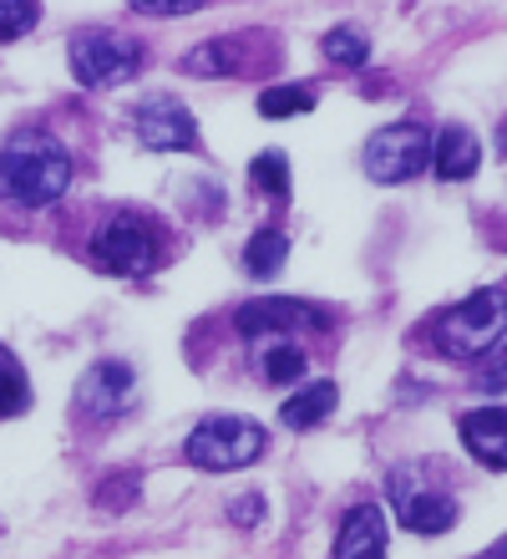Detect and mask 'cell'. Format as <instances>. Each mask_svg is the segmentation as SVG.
Masks as SVG:
<instances>
[{
    "label": "cell",
    "instance_id": "cell-1",
    "mask_svg": "<svg viewBox=\"0 0 507 559\" xmlns=\"http://www.w3.org/2000/svg\"><path fill=\"white\" fill-rule=\"evenodd\" d=\"M72 183V158L57 138L46 133H21L0 147V193L26 209L57 204Z\"/></svg>",
    "mask_w": 507,
    "mask_h": 559
},
{
    "label": "cell",
    "instance_id": "cell-2",
    "mask_svg": "<svg viewBox=\"0 0 507 559\" xmlns=\"http://www.w3.org/2000/svg\"><path fill=\"white\" fill-rule=\"evenodd\" d=\"M507 336V290L487 285V290H472L462 306H451L436 316L432 341L442 346V356H487L493 346H503Z\"/></svg>",
    "mask_w": 507,
    "mask_h": 559
},
{
    "label": "cell",
    "instance_id": "cell-3",
    "mask_svg": "<svg viewBox=\"0 0 507 559\" xmlns=\"http://www.w3.org/2000/svg\"><path fill=\"white\" fill-rule=\"evenodd\" d=\"M189 463L193 468H208V473H229V468H244L254 457L264 453V427L254 417H208V423L193 427L189 438Z\"/></svg>",
    "mask_w": 507,
    "mask_h": 559
},
{
    "label": "cell",
    "instance_id": "cell-4",
    "mask_svg": "<svg viewBox=\"0 0 507 559\" xmlns=\"http://www.w3.org/2000/svg\"><path fill=\"white\" fill-rule=\"evenodd\" d=\"M67 57H72V76L82 87H117L143 67V41L117 36V31H76Z\"/></svg>",
    "mask_w": 507,
    "mask_h": 559
},
{
    "label": "cell",
    "instance_id": "cell-5",
    "mask_svg": "<svg viewBox=\"0 0 507 559\" xmlns=\"http://www.w3.org/2000/svg\"><path fill=\"white\" fill-rule=\"evenodd\" d=\"M158 229L143 214H117L92 239V260L112 275H153L158 270Z\"/></svg>",
    "mask_w": 507,
    "mask_h": 559
},
{
    "label": "cell",
    "instance_id": "cell-6",
    "mask_svg": "<svg viewBox=\"0 0 507 559\" xmlns=\"http://www.w3.org/2000/svg\"><path fill=\"white\" fill-rule=\"evenodd\" d=\"M432 163V133L421 122H391L365 143V174L376 183H406Z\"/></svg>",
    "mask_w": 507,
    "mask_h": 559
},
{
    "label": "cell",
    "instance_id": "cell-7",
    "mask_svg": "<svg viewBox=\"0 0 507 559\" xmlns=\"http://www.w3.org/2000/svg\"><path fill=\"white\" fill-rule=\"evenodd\" d=\"M391 509L401 514L406 530L417 534H447L457 524V499L447 488H436L421 468L391 473Z\"/></svg>",
    "mask_w": 507,
    "mask_h": 559
},
{
    "label": "cell",
    "instance_id": "cell-8",
    "mask_svg": "<svg viewBox=\"0 0 507 559\" xmlns=\"http://www.w3.org/2000/svg\"><path fill=\"white\" fill-rule=\"evenodd\" d=\"M132 128H137L143 147H153V153H198V122H193V112L183 103H173V97H147V103H137Z\"/></svg>",
    "mask_w": 507,
    "mask_h": 559
},
{
    "label": "cell",
    "instance_id": "cell-9",
    "mask_svg": "<svg viewBox=\"0 0 507 559\" xmlns=\"http://www.w3.org/2000/svg\"><path fill=\"white\" fill-rule=\"evenodd\" d=\"M310 325H330V316H325L319 306L290 300V295L239 306V331H244L249 341H275V336H285V331H310Z\"/></svg>",
    "mask_w": 507,
    "mask_h": 559
},
{
    "label": "cell",
    "instance_id": "cell-10",
    "mask_svg": "<svg viewBox=\"0 0 507 559\" xmlns=\"http://www.w3.org/2000/svg\"><path fill=\"white\" fill-rule=\"evenodd\" d=\"M137 397V377H132L128 361H97V367L76 382V407L92 417H112L122 407H132Z\"/></svg>",
    "mask_w": 507,
    "mask_h": 559
},
{
    "label": "cell",
    "instance_id": "cell-11",
    "mask_svg": "<svg viewBox=\"0 0 507 559\" xmlns=\"http://www.w3.org/2000/svg\"><path fill=\"white\" fill-rule=\"evenodd\" d=\"M386 514H381L376 503H361V509H350L346 530L335 539V559H386Z\"/></svg>",
    "mask_w": 507,
    "mask_h": 559
},
{
    "label": "cell",
    "instance_id": "cell-12",
    "mask_svg": "<svg viewBox=\"0 0 507 559\" xmlns=\"http://www.w3.org/2000/svg\"><path fill=\"white\" fill-rule=\"evenodd\" d=\"M462 442L487 468H507V407H478V413H467Z\"/></svg>",
    "mask_w": 507,
    "mask_h": 559
},
{
    "label": "cell",
    "instance_id": "cell-13",
    "mask_svg": "<svg viewBox=\"0 0 507 559\" xmlns=\"http://www.w3.org/2000/svg\"><path fill=\"white\" fill-rule=\"evenodd\" d=\"M478 138L467 133V128H442V133L432 138V168H436V178H447V183H462V178H472L478 174Z\"/></svg>",
    "mask_w": 507,
    "mask_h": 559
},
{
    "label": "cell",
    "instance_id": "cell-14",
    "mask_svg": "<svg viewBox=\"0 0 507 559\" xmlns=\"http://www.w3.org/2000/svg\"><path fill=\"white\" fill-rule=\"evenodd\" d=\"M335 402H340V386H335V382H310L304 392H294V397L279 407V423L300 427V432H304V427H319L325 417L335 413Z\"/></svg>",
    "mask_w": 507,
    "mask_h": 559
},
{
    "label": "cell",
    "instance_id": "cell-15",
    "mask_svg": "<svg viewBox=\"0 0 507 559\" xmlns=\"http://www.w3.org/2000/svg\"><path fill=\"white\" fill-rule=\"evenodd\" d=\"M254 367H259V377L269 386H290V382H300V377H304V352L294 346V341L275 336V341H264V346H259Z\"/></svg>",
    "mask_w": 507,
    "mask_h": 559
},
{
    "label": "cell",
    "instance_id": "cell-16",
    "mask_svg": "<svg viewBox=\"0 0 507 559\" xmlns=\"http://www.w3.org/2000/svg\"><path fill=\"white\" fill-rule=\"evenodd\" d=\"M183 72L189 76H224V72H244V46L239 41H203L183 57Z\"/></svg>",
    "mask_w": 507,
    "mask_h": 559
},
{
    "label": "cell",
    "instance_id": "cell-17",
    "mask_svg": "<svg viewBox=\"0 0 507 559\" xmlns=\"http://www.w3.org/2000/svg\"><path fill=\"white\" fill-rule=\"evenodd\" d=\"M290 260V239L279 235V229H259V235L244 245V270L249 275H279Z\"/></svg>",
    "mask_w": 507,
    "mask_h": 559
},
{
    "label": "cell",
    "instance_id": "cell-18",
    "mask_svg": "<svg viewBox=\"0 0 507 559\" xmlns=\"http://www.w3.org/2000/svg\"><path fill=\"white\" fill-rule=\"evenodd\" d=\"M31 407V382H26V367L15 361L5 346H0V417H15Z\"/></svg>",
    "mask_w": 507,
    "mask_h": 559
},
{
    "label": "cell",
    "instance_id": "cell-19",
    "mask_svg": "<svg viewBox=\"0 0 507 559\" xmlns=\"http://www.w3.org/2000/svg\"><path fill=\"white\" fill-rule=\"evenodd\" d=\"M315 103H319V92L304 87V82H290V87L259 92V112H264V118H294V112H310Z\"/></svg>",
    "mask_w": 507,
    "mask_h": 559
},
{
    "label": "cell",
    "instance_id": "cell-20",
    "mask_svg": "<svg viewBox=\"0 0 507 559\" xmlns=\"http://www.w3.org/2000/svg\"><path fill=\"white\" fill-rule=\"evenodd\" d=\"M319 51H325L335 67H365V57H371V41H365L355 26H335V31H325Z\"/></svg>",
    "mask_w": 507,
    "mask_h": 559
},
{
    "label": "cell",
    "instance_id": "cell-21",
    "mask_svg": "<svg viewBox=\"0 0 507 559\" xmlns=\"http://www.w3.org/2000/svg\"><path fill=\"white\" fill-rule=\"evenodd\" d=\"M249 183L259 193H269V199H285L290 193V163H285V153H259V158L249 163Z\"/></svg>",
    "mask_w": 507,
    "mask_h": 559
},
{
    "label": "cell",
    "instance_id": "cell-22",
    "mask_svg": "<svg viewBox=\"0 0 507 559\" xmlns=\"http://www.w3.org/2000/svg\"><path fill=\"white\" fill-rule=\"evenodd\" d=\"M36 21H41L36 0H0V41H21Z\"/></svg>",
    "mask_w": 507,
    "mask_h": 559
},
{
    "label": "cell",
    "instance_id": "cell-23",
    "mask_svg": "<svg viewBox=\"0 0 507 559\" xmlns=\"http://www.w3.org/2000/svg\"><path fill=\"white\" fill-rule=\"evenodd\" d=\"M482 392H507V346H493L482 356V371H478Z\"/></svg>",
    "mask_w": 507,
    "mask_h": 559
},
{
    "label": "cell",
    "instance_id": "cell-24",
    "mask_svg": "<svg viewBox=\"0 0 507 559\" xmlns=\"http://www.w3.org/2000/svg\"><path fill=\"white\" fill-rule=\"evenodd\" d=\"M198 5L203 0H132V11H143V15H189Z\"/></svg>",
    "mask_w": 507,
    "mask_h": 559
},
{
    "label": "cell",
    "instance_id": "cell-25",
    "mask_svg": "<svg viewBox=\"0 0 507 559\" xmlns=\"http://www.w3.org/2000/svg\"><path fill=\"white\" fill-rule=\"evenodd\" d=\"M259 514H264V499H259V493H244V499H233V503H229V519L239 524V530L259 524Z\"/></svg>",
    "mask_w": 507,
    "mask_h": 559
},
{
    "label": "cell",
    "instance_id": "cell-26",
    "mask_svg": "<svg viewBox=\"0 0 507 559\" xmlns=\"http://www.w3.org/2000/svg\"><path fill=\"white\" fill-rule=\"evenodd\" d=\"M132 493H137V478H132V473H122V478H117V488L97 493V503H101V509H122V503H132Z\"/></svg>",
    "mask_w": 507,
    "mask_h": 559
},
{
    "label": "cell",
    "instance_id": "cell-27",
    "mask_svg": "<svg viewBox=\"0 0 507 559\" xmlns=\"http://www.w3.org/2000/svg\"><path fill=\"white\" fill-rule=\"evenodd\" d=\"M487 559H507V539H503V545H493V549H487Z\"/></svg>",
    "mask_w": 507,
    "mask_h": 559
}]
</instances>
